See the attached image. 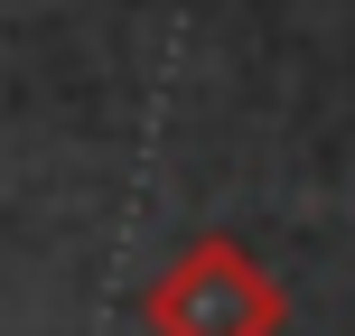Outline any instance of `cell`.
I'll use <instances>...</instances> for the list:
<instances>
[{
    "mask_svg": "<svg viewBox=\"0 0 355 336\" xmlns=\"http://www.w3.org/2000/svg\"><path fill=\"white\" fill-rule=\"evenodd\" d=\"M141 318H150V336H281L290 290L234 233H196L159 281L141 290Z\"/></svg>",
    "mask_w": 355,
    "mask_h": 336,
    "instance_id": "6da1fadb",
    "label": "cell"
}]
</instances>
